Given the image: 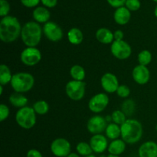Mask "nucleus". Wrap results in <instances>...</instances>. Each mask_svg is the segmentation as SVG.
<instances>
[{"label": "nucleus", "instance_id": "7", "mask_svg": "<svg viewBox=\"0 0 157 157\" xmlns=\"http://www.w3.org/2000/svg\"><path fill=\"white\" fill-rule=\"evenodd\" d=\"M110 51L112 55L120 60L127 59L131 55L132 53V48L130 45L124 40L113 41L111 44Z\"/></svg>", "mask_w": 157, "mask_h": 157}, {"label": "nucleus", "instance_id": "33", "mask_svg": "<svg viewBox=\"0 0 157 157\" xmlns=\"http://www.w3.org/2000/svg\"><path fill=\"white\" fill-rule=\"evenodd\" d=\"M125 4L130 11H136L140 8V0H127Z\"/></svg>", "mask_w": 157, "mask_h": 157}, {"label": "nucleus", "instance_id": "43", "mask_svg": "<svg viewBox=\"0 0 157 157\" xmlns=\"http://www.w3.org/2000/svg\"><path fill=\"white\" fill-rule=\"evenodd\" d=\"M107 157H120V156H115V155L110 154V155H109V156H107Z\"/></svg>", "mask_w": 157, "mask_h": 157}, {"label": "nucleus", "instance_id": "40", "mask_svg": "<svg viewBox=\"0 0 157 157\" xmlns=\"http://www.w3.org/2000/svg\"><path fill=\"white\" fill-rule=\"evenodd\" d=\"M67 157H80V155L78 153H71Z\"/></svg>", "mask_w": 157, "mask_h": 157}, {"label": "nucleus", "instance_id": "23", "mask_svg": "<svg viewBox=\"0 0 157 157\" xmlns=\"http://www.w3.org/2000/svg\"><path fill=\"white\" fill-rule=\"evenodd\" d=\"M106 136L107 138L110 140H117L119 138L120 136H121V129L118 124L111 123L108 124L105 130Z\"/></svg>", "mask_w": 157, "mask_h": 157}, {"label": "nucleus", "instance_id": "24", "mask_svg": "<svg viewBox=\"0 0 157 157\" xmlns=\"http://www.w3.org/2000/svg\"><path fill=\"white\" fill-rule=\"evenodd\" d=\"M13 75H12L10 69L6 64H1L0 65V84L6 85V84L11 83Z\"/></svg>", "mask_w": 157, "mask_h": 157}, {"label": "nucleus", "instance_id": "6", "mask_svg": "<svg viewBox=\"0 0 157 157\" xmlns=\"http://www.w3.org/2000/svg\"><path fill=\"white\" fill-rule=\"evenodd\" d=\"M86 83L84 81H71L67 83L65 91L67 97L73 101H78L83 99L85 95Z\"/></svg>", "mask_w": 157, "mask_h": 157}, {"label": "nucleus", "instance_id": "12", "mask_svg": "<svg viewBox=\"0 0 157 157\" xmlns=\"http://www.w3.org/2000/svg\"><path fill=\"white\" fill-rule=\"evenodd\" d=\"M106 118L99 115H95L89 119L87 124V128L90 133L93 134H101L105 131L107 127Z\"/></svg>", "mask_w": 157, "mask_h": 157}, {"label": "nucleus", "instance_id": "20", "mask_svg": "<svg viewBox=\"0 0 157 157\" xmlns=\"http://www.w3.org/2000/svg\"><path fill=\"white\" fill-rule=\"evenodd\" d=\"M33 18L38 23H44L49 21L50 12L44 7H37L33 11Z\"/></svg>", "mask_w": 157, "mask_h": 157}, {"label": "nucleus", "instance_id": "46", "mask_svg": "<svg viewBox=\"0 0 157 157\" xmlns=\"http://www.w3.org/2000/svg\"><path fill=\"white\" fill-rule=\"evenodd\" d=\"M156 130H157V125H156Z\"/></svg>", "mask_w": 157, "mask_h": 157}, {"label": "nucleus", "instance_id": "36", "mask_svg": "<svg viewBox=\"0 0 157 157\" xmlns=\"http://www.w3.org/2000/svg\"><path fill=\"white\" fill-rule=\"evenodd\" d=\"M127 0H107L109 4L114 8H120L122 7L126 3Z\"/></svg>", "mask_w": 157, "mask_h": 157}, {"label": "nucleus", "instance_id": "17", "mask_svg": "<svg viewBox=\"0 0 157 157\" xmlns=\"http://www.w3.org/2000/svg\"><path fill=\"white\" fill-rule=\"evenodd\" d=\"M130 12L127 7H120L116 9L113 15L114 21L121 25H124L127 24L130 19Z\"/></svg>", "mask_w": 157, "mask_h": 157}, {"label": "nucleus", "instance_id": "45", "mask_svg": "<svg viewBox=\"0 0 157 157\" xmlns=\"http://www.w3.org/2000/svg\"><path fill=\"white\" fill-rule=\"evenodd\" d=\"M153 1H154V2H157V0H153Z\"/></svg>", "mask_w": 157, "mask_h": 157}, {"label": "nucleus", "instance_id": "2", "mask_svg": "<svg viewBox=\"0 0 157 157\" xmlns=\"http://www.w3.org/2000/svg\"><path fill=\"white\" fill-rule=\"evenodd\" d=\"M122 140L129 144L139 142L143 136V126L134 119H128L121 126Z\"/></svg>", "mask_w": 157, "mask_h": 157}, {"label": "nucleus", "instance_id": "8", "mask_svg": "<svg viewBox=\"0 0 157 157\" xmlns=\"http://www.w3.org/2000/svg\"><path fill=\"white\" fill-rule=\"evenodd\" d=\"M51 151L57 157H67L71 153V146L64 138H57L51 144Z\"/></svg>", "mask_w": 157, "mask_h": 157}, {"label": "nucleus", "instance_id": "39", "mask_svg": "<svg viewBox=\"0 0 157 157\" xmlns=\"http://www.w3.org/2000/svg\"><path fill=\"white\" fill-rule=\"evenodd\" d=\"M113 36H114V41H121L124 38V32L121 30H117L113 33Z\"/></svg>", "mask_w": 157, "mask_h": 157}, {"label": "nucleus", "instance_id": "31", "mask_svg": "<svg viewBox=\"0 0 157 157\" xmlns=\"http://www.w3.org/2000/svg\"><path fill=\"white\" fill-rule=\"evenodd\" d=\"M117 95L120 98H127L130 94V90L129 88V87L123 84V85L119 86L117 90Z\"/></svg>", "mask_w": 157, "mask_h": 157}, {"label": "nucleus", "instance_id": "11", "mask_svg": "<svg viewBox=\"0 0 157 157\" xmlns=\"http://www.w3.org/2000/svg\"><path fill=\"white\" fill-rule=\"evenodd\" d=\"M43 33L49 41L54 42L59 41L63 38L62 29L54 21H48L44 25Z\"/></svg>", "mask_w": 157, "mask_h": 157}, {"label": "nucleus", "instance_id": "38", "mask_svg": "<svg viewBox=\"0 0 157 157\" xmlns=\"http://www.w3.org/2000/svg\"><path fill=\"white\" fill-rule=\"evenodd\" d=\"M42 4L45 6L46 7L53 8L57 5L58 0H41Z\"/></svg>", "mask_w": 157, "mask_h": 157}, {"label": "nucleus", "instance_id": "5", "mask_svg": "<svg viewBox=\"0 0 157 157\" xmlns=\"http://www.w3.org/2000/svg\"><path fill=\"white\" fill-rule=\"evenodd\" d=\"M36 113L33 107H25L20 108L15 114V121L21 128L29 130L36 124Z\"/></svg>", "mask_w": 157, "mask_h": 157}, {"label": "nucleus", "instance_id": "14", "mask_svg": "<svg viewBox=\"0 0 157 157\" xmlns=\"http://www.w3.org/2000/svg\"><path fill=\"white\" fill-rule=\"evenodd\" d=\"M132 76L135 82L143 85L147 84L150 81V72L147 66L139 64L133 68L132 71Z\"/></svg>", "mask_w": 157, "mask_h": 157}, {"label": "nucleus", "instance_id": "32", "mask_svg": "<svg viewBox=\"0 0 157 157\" xmlns=\"http://www.w3.org/2000/svg\"><path fill=\"white\" fill-rule=\"evenodd\" d=\"M10 10V6L6 0H0V15L6 17Z\"/></svg>", "mask_w": 157, "mask_h": 157}, {"label": "nucleus", "instance_id": "10", "mask_svg": "<svg viewBox=\"0 0 157 157\" xmlns=\"http://www.w3.org/2000/svg\"><path fill=\"white\" fill-rule=\"evenodd\" d=\"M109 101V97L106 94L99 93L90 98L88 103V107L93 113H101L107 107Z\"/></svg>", "mask_w": 157, "mask_h": 157}, {"label": "nucleus", "instance_id": "18", "mask_svg": "<svg viewBox=\"0 0 157 157\" xmlns=\"http://www.w3.org/2000/svg\"><path fill=\"white\" fill-rule=\"evenodd\" d=\"M95 36L99 42L104 44H108L110 43L112 44L114 40L113 33L107 28H101L98 29L96 32Z\"/></svg>", "mask_w": 157, "mask_h": 157}, {"label": "nucleus", "instance_id": "3", "mask_svg": "<svg viewBox=\"0 0 157 157\" xmlns=\"http://www.w3.org/2000/svg\"><path fill=\"white\" fill-rule=\"evenodd\" d=\"M43 30L36 21H28L21 29V38L27 47H36L41 41Z\"/></svg>", "mask_w": 157, "mask_h": 157}, {"label": "nucleus", "instance_id": "30", "mask_svg": "<svg viewBox=\"0 0 157 157\" xmlns=\"http://www.w3.org/2000/svg\"><path fill=\"white\" fill-rule=\"evenodd\" d=\"M134 104L135 103L132 100H127V101H126L122 106V111L125 114H132L133 112L134 111Z\"/></svg>", "mask_w": 157, "mask_h": 157}, {"label": "nucleus", "instance_id": "37", "mask_svg": "<svg viewBox=\"0 0 157 157\" xmlns=\"http://www.w3.org/2000/svg\"><path fill=\"white\" fill-rule=\"evenodd\" d=\"M27 157H43L42 154L40 151L35 149L29 150L27 153Z\"/></svg>", "mask_w": 157, "mask_h": 157}, {"label": "nucleus", "instance_id": "41", "mask_svg": "<svg viewBox=\"0 0 157 157\" xmlns=\"http://www.w3.org/2000/svg\"><path fill=\"white\" fill-rule=\"evenodd\" d=\"M3 93V85H0V94H2Z\"/></svg>", "mask_w": 157, "mask_h": 157}, {"label": "nucleus", "instance_id": "15", "mask_svg": "<svg viewBox=\"0 0 157 157\" xmlns=\"http://www.w3.org/2000/svg\"><path fill=\"white\" fill-rule=\"evenodd\" d=\"M90 145L93 152L102 153L108 148V141L106 136L102 134H95L90 138Z\"/></svg>", "mask_w": 157, "mask_h": 157}, {"label": "nucleus", "instance_id": "25", "mask_svg": "<svg viewBox=\"0 0 157 157\" xmlns=\"http://www.w3.org/2000/svg\"><path fill=\"white\" fill-rule=\"evenodd\" d=\"M70 74L74 80L80 81H84L86 75L84 68L79 64H75V65L72 66L70 70Z\"/></svg>", "mask_w": 157, "mask_h": 157}, {"label": "nucleus", "instance_id": "44", "mask_svg": "<svg viewBox=\"0 0 157 157\" xmlns=\"http://www.w3.org/2000/svg\"><path fill=\"white\" fill-rule=\"evenodd\" d=\"M85 157H97V156H94V155L91 154V155H90V156H85Z\"/></svg>", "mask_w": 157, "mask_h": 157}, {"label": "nucleus", "instance_id": "13", "mask_svg": "<svg viewBox=\"0 0 157 157\" xmlns=\"http://www.w3.org/2000/svg\"><path fill=\"white\" fill-rule=\"evenodd\" d=\"M101 84L102 86V88L107 93L110 94L117 92L120 86L119 81H118L116 75L110 73V72H107L103 75L101 79Z\"/></svg>", "mask_w": 157, "mask_h": 157}, {"label": "nucleus", "instance_id": "19", "mask_svg": "<svg viewBox=\"0 0 157 157\" xmlns=\"http://www.w3.org/2000/svg\"><path fill=\"white\" fill-rule=\"evenodd\" d=\"M126 150V143L123 140L117 139L112 141L108 146L109 153L111 155H115V156H120Z\"/></svg>", "mask_w": 157, "mask_h": 157}, {"label": "nucleus", "instance_id": "4", "mask_svg": "<svg viewBox=\"0 0 157 157\" xmlns=\"http://www.w3.org/2000/svg\"><path fill=\"white\" fill-rule=\"evenodd\" d=\"M10 84L16 93H26L33 87L35 78L28 72H18L14 74Z\"/></svg>", "mask_w": 157, "mask_h": 157}, {"label": "nucleus", "instance_id": "34", "mask_svg": "<svg viewBox=\"0 0 157 157\" xmlns=\"http://www.w3.org/2000/svg\"><path fill=\"white\" fill-rule=\"evenodd\" d=\"M9 113H10V110H9L8 106L4 104H2L0 105V121L3 122L5 120L7 119L9 116Z\"/></svg>", "mask_w": 157, "mask_h": 157}, {"label": "nucleus", "instance_id": "26", "mask_svg": "<svg viewBox=\"0 0 157 157\" xmlns=\"http://www.w3.org/2000/svg\"><path fill=\"white\" fill-rule=\"evenodd\" d=\"M33 109L37 114L44 115L48 112L49 105L45 101H38L34 104Z\"/></svg>", "mask_w": 157, "mask_h": 157}, {"label": "nucleus", "instance_id": "27", "mask_svg": "<svg viewBox=\"0 0 157 157\" xmlns=\"http://www.w3.org/2000/svg\"><path fill=\"white\" fill-rule=\"evenodd\" d=\"M76 150L78 154L83 156H90V155L92 154V152H93L90 144H87V143L85 142L79 143L77 145Z\"/></svg>", "mask_w": 157, "mask_h": 157}, {"label": "nucleus", "instance_id": "22", "mask_svg": "<svg viewBox=\"0 0 157 157\" xmlns=\"http://www.w3.org/2000/svg\"><path fill=\"white\" fill-rule=\"evenodd\" d=\"M9 100L12 105H13L15 107H18V108H22V107H26L28 102H29V100L25 96L20 93H16V92L11 94Z\"/></svg>", "mask_w": 157, "mask_h": 157}, {"label": "nucleus", "instance_id": "35", "mask_svg": "<svg viewBox=\"0 0 157 157\" xmlns=\"http://www.w3.org/2000/svg\"><path fill=\"white\" fill-rule=\"evenodd\" d=\"M23 6L28 8H32L36 6L39 3L40 0H21Z\"/></svg>", "mask_w": 157, "mask_h": 157}, {"label": "nucleus", "instance_id": "1", "mask_svg": "<svg viewBox=\"0 0 157 157\" xmlns=\"http://www.w3.org/2000/svg\"><path fill=\"white\" fill-rule=\"evenodd\" d=\"M21 29L17 18L11 15L3 17L0 21V39L5 43L14 42L21 35Z\"/></svg>", "mask_w": 157, "mask_h": 157}, {"label": "nucleus", "instance_id": "16", "mask_svg": "<svg viewBox=\"0 0 157 157\" xmlns=\"http://www.w3.org/2000/svg\"><path fill=\"white\" fill-rule=\"evenodd\" d=\"M139 157H157V144L153 141L144 143L138 150Z\"/></svg>", "mask_w": 157, "mask_h": 157}, {"label": "nucleus", "instance_id": "29", "mask_svg": "<svg viewBox=\"0 0 157 157\" xmlns=\"http://www.w3.org/2000/svg\"><path fill=\"white\" fill-rule=\"evenodd\" d=\"M111 118L114 124H117L121 126L127 121L126 114L122 110H115V111H113L111 115Z\"/></svg>", "mask_w": 157, "mask_h": 157}, {"label": "nucleus", "instance_id": "42", "mask_svg": "<svg viewBox=\"0 0 157 157\" xmlns=\"http://www.w3.org/2000/svg\"><path fill=\"white\" fill-rule=\"evenodd\" d=\"M154 14H155V15H156V17L157 18V6H156V7L155 8V10H154Z\"/></svg>", "mask_w": 157, "mask_h": 157}, {"label": "nucleus", "instance_id": "21", "mask_svg": "<svg viewBox=\"0 0 157 157\" xmlns=\"http://www.w3.org/2000/svg\"><path fill=\"white\" fill-rule=\"evenodd\" d=\"M67 39L71 44L74 45H78L83 41L84 35L79 29L72 28L67 32Z\"/></svg>", "mask_w": 157, "mask_h": 157}, {"label": "nucleus", "instance_id": "9", "mask_svg": "<svg viewBox=\"0 0 157 157\" xmlns=\"http://www.w3.org/2000/svg\"><path fill=\"white\" fill-rule=\"evenodd\" d=\"M21 61L27 66H34L41 60V53L36 47H27L21 52Z\"/></svg>", "mask_w": 157, "mask_h": 157}, {"label": "nucleus", "instance_id": "28", "mask_svg": "<svg viewBox=\"0 0 157 157\" xmlns=\"http://www.w3.org/2000/svg\"><path fill=\"white\" fill-rule=\"evenodd\" d=\"M152 54L150 51L148 50H144L140 52L138 55V61H139V64L144 66H147L150 62L152 61Z\"/></svg>", "mask_w": 157, "mask_h": 157}]
</instances>
